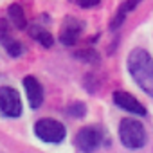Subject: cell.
<instances>
[{"label": "cell", "instance_id": "obj_1", "mask_svg": "<svg viewBox=\"0 0 153 153\" xmlns=\"http://www.w3.org/2000/svg\"><path fill=\"white\" fill-rule=\"evenodd\" d=\"M128 72L133 81L153 97V58L144 49H133L128 56Z\"/></svg>", "mask_w": 153, "mask_h": 153}, {"label": "cell", "instance_id": "obj_2", "mask_svg": "<svg viewBox=\"0 0 153 153\" xmlns=\"http://www.w3.org/2000/svg\"><path fill=\"white\" fill-rule=\"evenodd\" d=\"M119 139H121V144L128 149H139L146 144L148 140V135H146V130L144 126L137 121V119H123L121 124H119Z\"/></svg>", "mask_w": 153, "mask_h": 153}, {"label": "cell", "instance_id": "obj_3", "mask_svg": "<svg viewBox=\"0 0 153 153\" xmlns=\"http://www.w3.org/2000/svg\"><path fill=\"white\" fill-rule=\"evenodd\" d=\"M34 135L43 142L58 144L65 139L67 130H65V124H61L59 121L51 119V117H43V119H38L34 123Z\"/></svg>", "mask_w": 153, "mask_h": 153}, {"label": "cell", "instance_id": "obj_4", "mask_svg": "<svg viewBox=\"0 0 153 153\" xmlns=\"http://www.w3.org/2000/svg\"><path fill=\"white\" fill-rule=\"evenodd\" d=\"M0 112L7 117H20L24 112L22 97L13 87H0Z\"/></svg>", "mask_w": 153, "mask_h": 153}, {"label": "cell", "instance_id": "obj_5", "mask_svg": "<svg viewBox=\"0 0 153 153\" xmlns=\"http://www.w3.org/2000/svg\"><path fill=\"white\" fill-rule=\"evenodd\" d=\"M103 142V133L96 126H85L76 133V146L81 153H94Z\"/></svg>", "mask_w": 153, "mask_h": 153}, {"label": "cell", "instance_id": "obj_6", "mask_svg": "<svg viewBox=\"0 0 153 153\" xmlns=\"http://www.w3.org/2000/svg\"><path fill=\"white\" fill-rule=\"evenodd\" d=\"M83 31V22L74 18V16H67L63 20V27H61V33H59V40L63 45H74L78 42V36L79 33Z\"/></svg>", "mask_w": 153, "mask_h": 153}, {"label": "cell", "instance_id": "obj_7", "mask_svg": "<svg viewBox=\"0 0 153 153\" xmlns=\"http://www.w3.org/2000/svg\"><path fill=\"white\" fill-rule=\"evenodd\" d=\"M22 83H24V88H25L31 108L33 110L40 108L42 103H43V87H42V83L34 78V76H25L22 79Z\"/></svg>", "mask_w": 153, "mask_h": 153}, {"label": "cell", "instance_id": "obj_8", "mask_svg": "<svg viewBox=\"0 0 153 153\" xmlns=\"http://www.w3.org/2000/svg\"><path fill=\"white\" fill-rule=\"evenodd\" d=\"M114 103L119 106V108H123V110H126V112H130V114H137V115H146V106L140 103V101H137L131 94H128V92H115L114 94Z\"/></svg>", "mask_w": 153, "mask_h": 153}, {"label": "cell", "instance_id": "obj_9", "mask_svg": "<svg viewBox=\"0 0 153 153\" xmlns=\"http://www.w3.org/2000/svg\"><path fill=\"white\" fill-rule=\"evenodd\" d=\"M0 42H2L4 49L9 52V56L18 58V56H22V54H24V45H22L18 40H15V38H13V34H11L9 25H7V22H6V20L0 22Z\"/></svg>", "mask_w": 153, "mask_h": 153}, {"label": "cell", "instance_id": "obj_10", "mask_svg": "<svg viewBox=\"0 0 153 153\" xmlns=\"http://www.w3.org/2000/svg\"><path fill=\"white\" fill-rule=\"evenodd\" d=\"M140 2H142V0H124V4H121V7H119L117 15H115V16H114V20H112L110 29H112V31H117V29L123 25V22H124L126 15H128L130 11H133Z\"/></svg>", "mask_w": 153, "mask_h": 153}, {"label": "cell", "instance_id": "obj_11", "mask_svg": "<svg viewBox=\"0 0 153 153\" xmlns=\"http://www.w3.org/2000/svg\"><path fill=\"white\" fill-rule=\"evenodd\" d=\"M29 34L36 40V42H40L43 47H52V43H54V38H52V34L42 25V24H31L29 25Z\"/></svg>", "mask_w": 153, "mask_h": 153}, {"label": "cell", "instance_id": "obj_12", "mask_svg": "<svg viewBox=\"0 0 153 153\" xmlns=\"http://www.w3.org/2000/svg\"><path fill=\"white\" fill-rule=\"evenodd\" d=\"M7 16L11 20V24H15L16 29H25L27 27V18L24 15V9L20 4H11L7 7Z\"/></svg>", "mask_w": 153, "mask_h": 153}, {"label": "cell", "instance_id": "obj_13", "mask_svg": "<svg viewBox=\"0 0 153 153\" xmlns=\"http://www.w3.org/2000/svg\"><path fill=\"white\" fill-rule=\"evenodd\" d=\"M65 112H67L70 117H83V115L87 114V105H85V103H79V101H76V103L68 105Z\"/></svg>", "mask_w": 153, "mask_h": 153}, {"label": "cell", "instance_id": "obj_14", "mask_svg": "<svg viewBox=\"0 0 153 153\" xmlns=\"http://www.w3.org/2000/svg\"><path fill=\"white\" fill-rule=\"evenodd\" d=\"M99 2H101V0H78L79 7H85V9H88V7H94V6H97Z\"/></svg>", "mask_w": 153, "mask_h": 153}]
</instances>
